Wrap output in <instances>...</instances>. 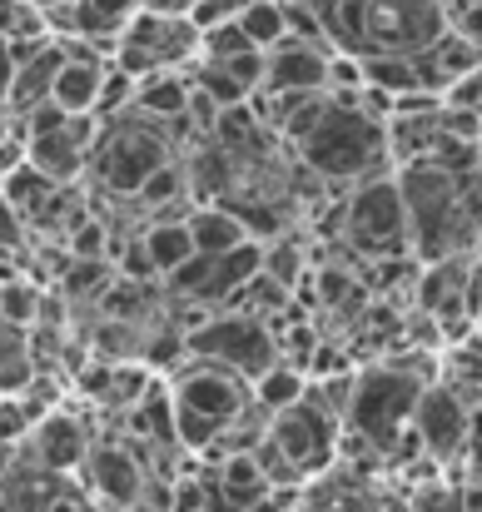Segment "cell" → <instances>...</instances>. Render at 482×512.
<instances>
[{"mask_svg": "<svg viewBox=\"0 0 482 512\" xmlns=\"http://www.w3.org/2000/svg\"><path fill=\"white\" fill-rule=\"evenodd\" d=\"M199 45H204V35L194 30L189 15L140 10V15L130 20V30L120 35L110 65H120V70L135 75V80H150V75H164V70H184L189 60L199 65Z\"/></svg>", "mask_w": 482, "mask_h": 512, "instance_id": "cell-10", "label": "cell"}, {"mask_svg": "<svg viewBox=\"0 0 482 512\" xmlns=\"http://www.w3.org/2000/svg\"><path fill=\"white\" fill-rule=\"evenodd\" d=\"M65 249H70L75 264H100V259H110V249H115V244H110V224L90 214V219L65 239Z\"/></svg>", "mask_w": 482, "mask_h": 512, "instance_id": "cell-30", "label": "cell"}, {"mask_svg": "<svg viewBox=\"0 0 482 512\" xmlns=\"http://www.w3.org/2000/svg\"><path fill=\"white\" fill-rule=\"evenodd\" d=\"M0 339H5V324H0Z\"/></svg>", "mask_w": 482, "mask_h": 512, "instance_id": "cell-45", "label": "cell"}, {"mask_svg": "<svg viewBox=\"0 0 482 512\" xmlns=\"http://www.w3.org/2000/svg\"><path fill=\"white\" fill-rule=\"evenodd\" d=\"M463 512H482V483H463Z\"/></svg>", "mask_w": 482, "mask_h": 512, "instance_id": "cell-41", "label": "cell"}, {"mask_svg": "<svg viewBox=\"0 0 482 512\" xmlns=\"http://www.w3.org/2000/svg\"><path fill=\"white\" fill-rule=\"evenodd\" d=\"M85 478H90L100 508H140L145 498L160 493L145 473V453L130 448V443H95V453L85 463Z\"/></svg>", "mask_w": 482, "mask_h": 512, "instance_id": "cell-12", "label": "cell"}, {"mask_svg": "<svg viewBox=\"0 0 482 512\" xmlns=\"http://www.w3.org/2000/svg\"><path fill=\"white\" fill-rule=\"evenodd\" d=\"M473 418H478V408L438 378V383L423 393L418 418H413V433H418V443H423V458H428L433 468L463 463V458H468V443H473Z\"/></svg>", "mask_w": 482, "mask_h": 512, "instance_id": "cell-11", "label": "cell"}, {"mask_svg": "<svg viewBox=\"0 0 482 512\" xmlns=\"http://www.w3.org/2000/svg\"><path fill=\"white\" fill-rule=\"evenodd\" d=\"M328 65H333V50L309 40H284L279 50H269L264 95H328Z\"/></svg>", "mask_w": 482, "mask_h": 512, "instance_id": "cell-14", "label": "cell"}, {"mask_svg": "<svg viewBox=\"0 0 482 512\" xmlns=\"http://www.w3.org/2000/svg\"><path fill=\"white\" fill-rule=\"evenodd\" d=\"M304 398H309V373L299 363H289V358L254 383V408H264L269 418L284 413V408H294V403H304Z\"/></svg>", "mask_w": 482, "mask_h": 512, "instance_id": "cell-22", "label": "cell"}, {"mask_svg": "<svg viewBox=\"0 0 482 512\" xmlns=\"http://www.w3.org/2000/svg\"><path fill=\"white\" fill-rule=\"evenodd\" d=\"M264 274L269 279H279L289 294L304 284V249H294V244H284V239H274L269 249H264Z\"/></svg>", "mask_w": 482, "mask_h": 512, "instance_id": "cell-31", "label": "cell"}, {"mask_svg": "<svg viewBox=\"0 0 482 512\" xmlns=\"http://www.w3.org/2000/svg\"><path fill=\"white\" fill-rule=\"evenodd\" d=\"M40 314H45V289L30 284V279H20V274H10L0 284V324L15 329V334H25V329L40 324Z\"/></svg>", "mask_w": 482, "mask_h": 512, "instance_id": "cell-23", "label": "cell"}, {"mask_svg": "<svg viewBox=\"0 0 482 512\" xmlns=\"http://www.w3.org/2000/svg\"><path fill=\"white\" fill-rule=\"evenodd\" d=\"M15 70H20V65H15V55H10V45L0 40V105L10 100V85H15Z\"/></svg>", "mask_w": 482, "mask_h": 512, "instance_id": "cell-39", "label": "cell"}, {"mask_svg": "<svg viewBox=\"0 0 482 512\" xmlns=\"http://www.w3.org/2000/svg\"><path fill=\"white\" fill-rule=\"evenodd\" d=\"M194 90L199 95H209V105H219V110H244L254 95L229 75V70H219V65H194Z\"/></svg>", "mask_w": 482, "mask_h": 512, "instance_id": "cell-27", "label": "cell"}, {"mask_svg": "<svg viewBox=\"0 0 482 512\" xmlns=\"http://www.w3.org/2000/svg\"><path fill=\"white\" fill-rule=\"evenodd\" d=\"M239 30L269 55L289 40V15H284V0H249L239 10Z\"/></svg>", "mask_w": 482, "mask_h": 512, "instance_id": "cell-25", "label": "cell"}, {"mask_svg": "<svg viewBox=\"0 0 482 512\" xmlns=\"http://www.w3.org/2000/svg\"><path fill=\"white\" fill-rule=\"evenodd\" d=\"M473 5H482V0H443V15L453 20V15H463V10H473Z\"/></svg>", "mask_w": 482, "mask_h": 512, "instance_id": "cell-42", "label": "cell"}, {"mask_svg": "<svg viewBox=\"0 0 482 512\" xmlns=\"http://www.w3.org/2000/svg\"><path fill=\"white\" fill-rule=\"evenodd\" d=\"M418 70H423V85H428L433 95H448L458 80H468L473 70H482V50L468 45L458 30H443V35L418 55Z\"/></svg>", "mask_w": 482, "mask_h": 512, "instance_id": "cell-15", "label": "cell"}, {"mask_svg": "<svg viewBox=\"0 0 482 512\" xmlns=\"http://www.w3.org/2000/svg\"><path fill=\"white\" fill-rule=\"evenodd\" d=\"M105 75H110V60H65V70L55 75L50 105H55L60 115H70V120H95Z\"/></svg>", "mask_w": 482, "mask_h": 512, "instance_id": "cell-16", "label": "cell"}, {"mask_svg": "<svg viewBox=\"0 0 482 512\" xmlns=\"http://www.w3.org/2000/svg\"><path fill=\"white\" fill-rule=\"evenodd\" d=\"M140 239H145V249H150V259H155V269H160V279H174L184 264L199 259L194 234H189V214H160Z\"/></svg>", "mask_w": 482, "mask_h": 512, "instance_id": "cell-20", "label": "cell"}, {"mask_svg": "<svg viewBox=\"0 0 482 512\" xmlns=\"http://www.w3.org/2000/svg\"><path fill=\"white\" fill-rule=\"evenodd\" d=\"M463 468H468V483H482V408H478V418H473V443H468Z\"/></svg>", "mask_w": 482, "mask_h": 512, "instance_id": "cell-37", "label": "cell"}, {"mask_svg": "<svg viewBox=\"0 0 482 512\" xmlns=\"http://www.w3.org/2000/svg\"><path fill=\"white\" fill-rule=\"evenodd\" d=\"M50 35V20L40 5L30 0H0V40L5 45H20V40H45Z\"/></svg>", "mask_w": 482, "mask_h": 512, "instance_id": "cell-26", "label": "cell"}, {"mask_svg": "<svg viewBox=\"0 0 482 512\" xmlns=\"http://www.w3.org/2000/svg\"><path fill=\"white\" fill-rule=\"evenodd\" d=\"M478 329H482V319H478Z\"/></svg>", "mask_w": 482, "mask_h": 512, "instance_id": "cell-46", "label": "cell"}, {"mask_svg": "<svg viewBox=\"0 0 482 512\" xmlns=\"http://www.w3.org/2000/svg\"><path fill=\"white\" fill-rule=\"evenodd\" d=\"M463 174L468 170H448V165H403L398 170L408 224H413V254L423 264L463 259L478 249V229L463 204Z\"/></svg>", "mask_w": 482, "mask_h": 512, "instance_id": "cell-4", "label": "cell"}, {"mask_svg": "<svg viewBox=\"0 0 482 512\" xmlns=\"http://www.w3.org/2000/svg\"><path fill=\"white\" fill-rule=\"evenodd\" d=\"M184 199H189V165L184 160H169L145 189H140V204H150V209H184Z\"/></svg>", "mask_w": 482, "mask_h": 512, "instance_id": "cell-28", "label": "cell"}, {"mask_svg": "<svg viewBox=\"0 0 482 512\" xmlns=\"http://www.w3.org/2000/svg\"><path fill=\"white\" fill-rule=\"evenodd\" d=\"M319 15L328 50L348 60L423 55L443 30V0H309Z\"/></svg>", "mask_w": 482, "mask_h": 512, "instance_id": "cell-3", "label": "cell"}, {"mask_svg": "<svg viewBox=\"0 0 482 512\" xmlns=\"http://www.w3.org/2000/svg\"><path fill=\"white\" fill-rule=\"evenodd\" d=\"M50 512H105V508H100V503H90V493H85V488H70V493H65Z\"/></svg>", "mask_w": 482, "mask_h": 512, "instance_id": "cell-38", "label": "cell"}, {"mask_svg": "<svg viewBox=\"0 0 482 512\" xmlns=\"http://www.w3.org/2000/svg\"><path fill=\"white\" fill-rule=\"evenodd\" d=\"M338 443H343V418L309 388L304 403H294V408L269 418V433L254 448V458L264 463L274 488H299V483L323 478L333 468Z\"/></svg>", "mask_w": 482, "mask_h": 512, "instance_id": "cell-5", "label": "cell"}, {"mask_svg": "<svg viewBox=\"0 0 482 512\" xmlns=\"http://www.w3.org/2000/svg\"><path fill=\"white\" fill-rule=\"evenodd\" d=\"M0 194L10 199V209L35 229L40 224V214L55 204V194H60V184L50 179V174H40L35 165H20V170L10 174V179H0Z\"/></svg>", "mask_w": 482, "mask_h": 512, "instance_id": "cell-21", "label": "cell"}, {"mask_svg": "<svg viewBox=\"0 0 482 512\" xmlns=\"http://www.w3.org/2000/svg\"><path fill=\"white\" fill-rule=\"evenodd\" d=\"M0 512H15V508H10V503H5V498H0Z\"/></svg>", "mask_w": 482, "mask_h": 512, "instance_id": "cell-44", "label": "cell"}, {"mask_svg": "<svg viewBox=\"0 0 482 512\" xmlns=\"http://www.w3.org/2000/svg\"><path fill=\"white\" fill-rule=\"evenodd\" d=\"M30 5H40V10H55V5H65V0H30Z\"/></svg>", "mask_w": 482, "mask_h": 512, "instance_id": "cell-43", "label": "cell"}, {"mask_svg": "<svg viewBox=\"0 0 482 512\" xmlns=\"http://www.w3.org/2000/svg\"><path fill=\"white\" fill-rule=\"evenodd\" d=\"M443 105H448V110H473V115H482V70H473L468 80H458V85L443 95Z\"/></svg>", "mask_w": 482, "mask_h": 512, "instance_id": "cell-35", "label": "cell"}, {"mask_svg": "<svg viewBox=\"0 0 482 512\" xmlns=\"http://www.w3.org/2000/svg\"><path fill=\"white\" fill-rule=\"evenodd\" d=\"M65 70V45L60 40H50L30 65H20L15 70V85H10V100H5V110L15 115V120H25V115H35L40 105H50V90H55V75Z\"/></svg>", "mask_w": 482, "mask_h": 512, "instance_id": "cell-17", "label": "cell"}, {"mask_svg": "<svg viewBox=\"0 0 482 512\" xmlns=\"http://www.w3.org/2000/svg\"><path fill=\"white\" fill-rule=\"evenodd\" d=\"M244 50H259L244 30H239V20H229V25H214V30H204V45H199V65H229L234 55H244Z\"/></svg>", "mask_w": 482, "mask_h": 512, "instance_id": "cell-29", "label": "cell"}, {"mask_svg": "<svg viewBox=\"0 0 482 512\" xmlns=\"http://www.w3.org/2000/svg\"><path fill=\"white\" fill-rule=\"evenodd\" d=\"M169 160H179V155H174V140L164 125H150L140 115H120L100 130V140L90 150V179L110 199H140V189Z\"/></svg>", "mask_w": 482, "mask_h": 512, "instance_id": "cell-7", "label": "cell"}, {"mask_svg": "<svg viewBox=\"0 0 482 512\" xmlns=\"http://www.w3.org/2000/svg\"><path fill=\"white\" fill-rule=\"evenodd\" d=\"M25 448H30L25 458H30L35 468L70 478V473H80V468L90 463V453H95V438H90V428H85V418H80V413L50 408V413L40 418V428L30 433V443H25Z\"/></svg>", "mask_w": 482, "mask_h": 512, "instance_id": "cell-13", "label": "cell"}, {"mask_svg": "<svg viewBox=\"0 0 482 512\" xmlns=\"http://www.w3.org/2000/svg\"><path fill=\"white\" fill-rule=\"evenodd\" d=\"M169 398H174V438L189 453H249L239 448L244 433L254 443H264L269 423L249 428V418H259L264 408H254V383H244L239 373L204 363V358H184L169 378Z\"/></svg>", "mask_w": 482, "mask_h": 512, "instance_id": "cell-1", "label": "cell"}, {"mask_svg": "<svg viewBox=\"0 0 482 512\" xmlns=\"http://www.w3.org/2000/svg\"><path fill=\"white\" fill-rule=\"evenodd\" d=\"M25 234H30V224H25V219L10 209V199L0 194V254L10 259L15 249H25Z\"/></svg>", "mask_w": 482, "mask_h": 512, "instance_id": "cell-34", "label": "cell"}, {"mask_svg": "<svg viewBox=\"0 0 482 512\" xmlns=\"http://www.w3.org/2000/svg\"><path fill=\"white\" fill-rule=\"evenodd\" d=\"M189 100H194V75H184V70H164V75L140 80V90H135V110H130V115H140V120H150V125H174V120L189 115Z\"/></svg>", "mask_w": 482, "mask_h": 512, "instance_id": "cell-18", "label": "cell"}, {"mask_svg": "<svg viewBox=\"0 0 482 512\" xmlns=\"http://www.w3.org/2000/svg\"><path fill=\"white\" fill-rule=\"evenodd\" d=\"M408 512H463V488H448V483H418L408 493Z\"/></svg>", "mask_w": 482, "mask_h": 512, "instance_id": "cell-33", "label": "cell"}, {"mask_svg": "<svg viewBox=\"0 0 482 512\" xmlns=\"http://www.w3.org/2000/svg\"><path fill=\"white\" fill-rule=\"evenodd\" d=\"M448 30H458L468 45H478V50H482V5L463 10V15H453V20H448Z\"/></svg>", "mask_w": 482, "mask_h": 512, "instance_id": "cell-36", "label": "cell"}, {"mask_svg": "<svg viewBox=\"0 0 482 512\" xmlns=\"http://www.w3.org/2000/svg\"><path fill=\"white\" fill-rule=\"evenodd\" d=\"M433 383L438 378L428 373L423 358H388V363L358 368L348 408H343V443H358V448L393 458V463L423 453L413 418H418V403Z\"/></svg>", "mask_w": 482, "mask_h": 512, "instance_id": "cell-2", "label": "cell"}, {"mask_svg": "<svg viewBox=\"0 0 482 512\" xmlns=\"http://www.w3.org/2000/svg\"><path fill=\"white\" fill-rule=\"evenodd\" d=\"M184 358H204V363H219V368L239 373L244 383H259L269 368L284 363V343L264 319L219 309L204 329H194L184 339Z\"/></svg>", "mask_w": 482, "mask_h": 512, "instance_id": "cell-9", "label": "cell"}, {"mask_svg": "<svg viewBox=\"0 0 482 512\" xmlns=\"http://www.w3.org/2000/svg\"><path fill=\"white\" fill-rule=\"evenodd\" d=\"M115 274L120 279H130V284H155L160 279V269H155V259H150V249H145V239H130V244H115Z\"/></svg>", "mask_w": 482, "mask_h": 512, "instance_id": "cell-32", "label": "cell"}, {"mask_svg": "<svg viewBox=\"0 0 482 512\" xmlns=\"http://www.w3.org/2000/svg\"><path fill=\"white\" fill-rule=\"evenodd\" d=\"M338 234L373 269L408 259L413 254V224H408V204H403L398 174H378V179L348 189V199H343V229Z\"/></svg>", "mask_w": 482, "mask_h": 512, "instance_id": "cell-8", "label": "cell"}, {"mask_svg": "<svg viewBox=\"0 0 482 512\" xmlns=\"http://www.w3.org/2000/svg\"><path fill=\"white\" fill-rule=\"evenodd\" d=\"M199 0H140V10H160V15H189Z\"/></svg>", "mask_w": 482, "mask_h": 512, "instance_id": "cell-40", "label": "cell"}, {"mask_svg": "<svg viewBox=\"0 0 482 512\" xmlns=\"http://www.w3.org/2000/svg\"><path fill=\"white\" fill-rule=\"evenodd\" d=\"M304 170L319 174L323 184H368L378 174H388V125L363 115V110H343L328 100V115L319 120V130L299 145Z\"/></svg>", "mask_w": 482, "mask_h": 512, "instance_id": "cell-6", "label": "cell"}, {"mask_svg": "<svg viewBox=\"0 0 482 512\" xmlns=\"http://www.w3.org/2000/svg\"><path fill=\"white\" fill-rule=\"evenodd\" d=\"M189 234H194V249L204 259H224V254H234V249L249 244V229H244V219L229 204H199V209H189Z\"/></svg>", "mask_w": 482, "mask_h": 512, "instance_id": "cell-19", "label": "cell"}, {"mask_svg": "<svg viewBox=\"0 0 482 512\" xmlns=\"http://www.w3.org/2000/svg\"><path fill=\"white\" fill-rule=\"evenodd\" d=\"M314 304L323 309H333V314H358L363 309V299H368V289H363V279L353 274V269H343V264H323L319 274H314Z\"/></svg>", "mask_w": 482, "mask_h": 512, "instance_id": "cell-24", "label": "cell"}]
</instances>
